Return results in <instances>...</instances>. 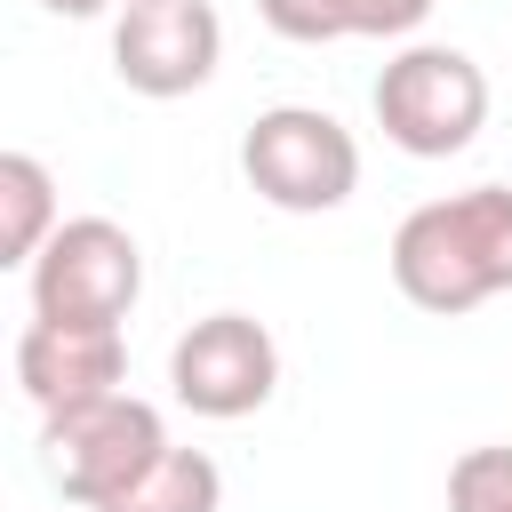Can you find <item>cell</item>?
Here are the masks:
<instances>
[{
    "instance_id": "cell-8",
    "label": "cell",
    "mask_w": 512,
    "mask_h": 512,
    "mask_svg": "<svg viewBox=\"0 0 512 512\" xmlns=\"http://www.w3.org/2000/svg\"><path fill=\"white\" fill-rule=\"evenodd\" d=\"M16 384L40 416L56 408H80V400H104L128 384V344L120 328H64V320H32L16 336Z\"/></svg>"
},
{
    "instance_id": "cell-11",
    "label": "cell",
    "mask_w": 512,
    "mask_h": 512,
    "mask_svg": "<svg viewBox=\"0 0 512 512\" xmlns=\"http://www.w3.org/2000/svg\"><path fill=\"white\" fill-rule=\"evenodd\" d=\"M448 512H512V448H464L448 464Z\"/></svg>"
},
{
    "instance_id": "cell-14",
    "label": "cell",
    "mask_w": 512,
    "mask_h": 512,
    "mask_svg": "<svg viewBox=\"0 0 512 512\" xmlns=\"http://www.w3.org/2000/svg\"><path fill=\"white\" fill-rule=\"evenodd\" d=\"M40 8H48V16H104L112 0H40Z\"/></svg>"
},
{
    "instance_id": "cell-2",
    "label": "cell",
    "mask_w": 512,
    "mask_h": 512,
    "mask_svg": "<svg viewBox=\"0 0 512 512\" xmlns=\"http://www.w3.org/2000/svg\"><path fill=\"white\" fill-rule=\"evenodd\" d=\"M488 120V72L464 48L416 40L376 72V128L408 152V160H448L480 136Z\"/></svg>"
},
{
    "instance_id": "cell-4",
    "label": "cell",
    "mask_w": 512,
    "mask_h": 512,
    "mask_svg": "<svg viewBox=\"0 0 512 512\" xmlns=\"http://www.w3.org/2000/svg\"><path fill=\"white\" fill-rule=\"evenodd\" d=\"M136 296H144V248L112 216H64L32 256V320L120 328Z\"/></svg>"
},
{
    "instance_id": "cell-12",
    "label": "cell",
    "mask_w": 512,
    "mask_h": 512,
    "mask_svg": "<svg viewBox=\"0 0 512 512\" xmlns=\"http://www.w3.org/2000/svg\"><path fill=\"white\" fill-rule=\"evenodd\" d=\"M256 16H264L280 40H304V48L352 32V8H344V0H256Z\"/></svg>"
},
{
    "instance_id": "cell-1",
    "label": "cell",
    "mask_w": 512,
    "mask_h": 512,
    "mask_svg": "<svg viewBox=\"0 0 512 512\" xmlns=\"http://www.w3.org/2000/svg\"><path fill=\"white\" fill-rule=\"evenodd\" d=\"M392 280L416 312H472L512 288V184H472L424 200L392 232Z\"/></svg>"
},
{
    "instance_id": "cell-6",
    "label": "cell",
    "mask_w": 512,
    "mask_h": 512,
    "mask_svg": "<svg viewBox=\"0 0 512 512\" xmlns=\"http://www.w3.org/2000/svg\"><path fill=\"white\" fill-rule=\"evenodd\" d=\"M168 384H176V400H184L192 416H216V424L256 416V408L272 400V384H280V344H272V328L248 320V312H208V320H192V328L176 336Z\"/></svg>"
},
{
    "instance_id": "cell-3",
    "label": "cell",
    "mask_w": 512,
    "mask_h": 512,
    "mask_svg": "<svg viewBox=\"0 0 512 512\" xmlns=\"http://www.w3.org/2000/svg\"><path fill=\"white\" fill-rule=\"evenodd\" d=\"M240 168H248V184H256L272 208H288V216H328V208H344L352 184H360V144H352V128H344L336 112H320V104H272V112L248 120Z\"/></svg>"
},
{
    "instance_id": "cell-13",
    "label": "cell",
    "mask_w": 512,
    "mask_h": 512,
    "mask_svg": "<svg viewBox=\"0 0 512 512\" xmlns=\"http://www.w3.org/2000/svg\"><path fill=\"white\" fill-rule=\"evenodd\" d=\"M344 8H352V32H368V40H400L432 16V0H344Z\"/></svg>"
},
{
    "instance_id": "cell-10",
    "label": "cell",
    "mask_w": 512,
    "mask_h": 512,
    "mask_svg": "<svg viewBox=\"0 0 512 512\" xmlns=\"http://www.w3.org/2000/svg\"><path fill=\"white\" fill-rule=\"evenodd\" d=\"M216 504H224V472L200 448H160V464L128 480L104 512H216Z\"/></svg>"
},
{
    "instance_id": "cell-7",
    "label": "cell",
    "mask_w": 512,
    "mask_h": 512,
    "mask_svg": "<svg viewBox=\"0 0 512 512\" xmlns=\"http://www.w3.org/2000/svg\"><path fill=\"white\" fill-rule=\"evenodd\" d=\"M216 56H224V24L208 0H128L112 32V72L136 96H192L208 88Z\"/></svg>"
},
{
    "instance_id": "cell-9",
    "label": "cell",
    "mask_w": 512,
    "mask_h": 512,
    "mask_svg": "<svg viewBox=\"0 0 512 512\" xmlns=\"http://www.w3.org/2000/svg\"><path fill=\"white\" fill-rule=\"evenodd\" d=\"M56 184L32 152H0V264H32L56 232Z\"/></svg>"
},
{
    "instance_id": "cell-5",
    "label": "cell",
    "mask_w": 512,
    "mask_h": 512,
    "mask_svg": "<svg viewBox=\"0 0 512 512\" xmlns=\"http://www.w3.org/2000/svg\"><path fill=\"white\" fill-rule=\"evenodd\" d=\"M40 448H48V480H56L72 504L104 512L128 480H144V472L160 464L168 424H160V408H152V400L104 392V400L56 408V416H48V432H40Z\"/></svg>"
}]
</instances>
